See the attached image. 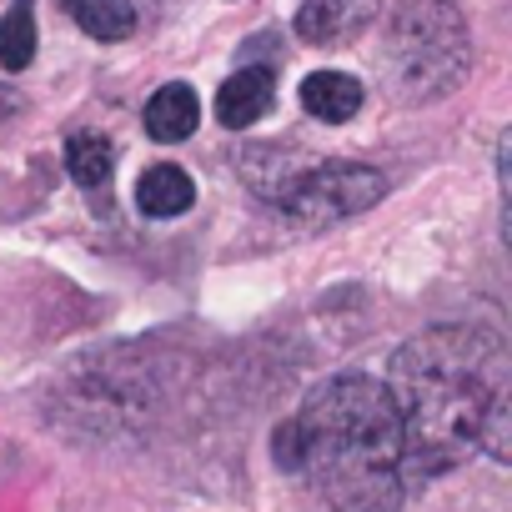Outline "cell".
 Returning a JSON list of instances; mask_svg holds the SVG:
<instances>
[{
    "mask_svg": "<svg viewBox=\"0 0 512 512\" xmlns=\"http://www.w3.org/2000/svg\"><path fill=\"white\" fill-rule=\"evenodd\" d=\"M387 392L402 417V482H432L472 452L512 457V362L487 327H427L392 352Z\"/></svg>",
    "mask_w": 512,
    "mask_h": 512,
    "instance_id": "obj_1",
    "label": "cell"
},
{
    "mask_svg": "<svg viewBox=\"0 0 512 512\" xmlns=\"http://www.w3.org/2000/svg\"><path fill=\"white\" fill-rule=\"evenodd\" d=\"M272 457L312 477L332 512H402V417L382 377L337 372L312 387L272 432Z\"/></svg>",
    "mask_w": 512,
    "mask_h": 512,
    "instance_id": "obj_2",
    "label": "cell"
},
{
    "mask_svg": "<svg viewBox=\"0 0 512 512\" xmlns=\"http://www.w3.org/2000/svg\"><path fill=\"white\" fill-rule=\"evenodd\" d=\"M472 71V36L452 0H402L392 36L382 46L387 96L402 106H427L452 96Z\"/></svg>",
    "mask_w": 512,
    "mask_h": 512,
    "instance_id": "obj_3",
    "label": "cell"
},
{
    "mask_svg": "<svg viewBox=\"0 0 512 512\" xmlns=\"http://www.w3.org/2000/svg\"><path fill=\"white\" fill-rule=\"evenodd\" d=\"M387 196V176L362 161H317L302 156L272 191L267 201L297 226V231H327L347 216L372 211Z\"/></svg>",
    "mask_w": 512,
    "mask_h": 512,
    "instance_id": "obj_4",
    "label": "cell"
},
{
    "mask_svg": "<svg viewBox=\"0 0 512 512\" xmlns=\"http://www.w3.org/2000/svg\"><path fill=\"white\" fill-rule=\"evenodd\" d=\"M382 11V0H302L292 31L307 46H347L357 41Z\"/></svg>",
    "mask_w": 512,
    "mask_h": 512,
    "instance_id": "obj_5",
    "label": "cell"
},
{
    "mask_svg": "<svg viewBox=\"0 0 512 512\" xmlns=\"http://www.w3.org/2000/svg\"><path fill=\"white\" fill-rule=\"evenodd\" d=\"M277 101V76L267 66H241L221 91H216V121L226 131H246L251 121H262Z\"/></svg>",
    "mask_w": 512,
    "mask_h": 512,
    "instance_id": "obj_6",
    "label": "cell"
},
{
    "mask_svg": "<svg viewBox=\"0 0 512 512\" xmlns=\"http://www.w3.org/2000/svg\"><path fill=\"white\" fill-rule=\"evenodd\" d=\"M196 121H201V101H196V91H191L186 81H166V86L146 101V111H141L146 136L161 141V146L186 141V136L196 131Z\"/></svg>",
    "mask_w": 512,
    "mask_h": 512,
    "instance_id": "obj_7",
    "label": "cell"
},
{
    "mask_svg": "<svg viewBox=\"0 0 512 512\" xmlns=\"http://www.w3.org/2000/svg\"><path fill=\"white\" fill-rule=\"evenodd\" d=\"M362 101H367V91H362V81L347 76V71H312V76L302 81V106H307L312 121L342 126V121H352V116L362 111Z\"/></svg>",
    "mask_w": 512,
    "mask_h": 512,
    "instance_id": "obj_8",
    "label": "cell"
},
{
    "mask_svg": "<svg viewBox=\"0 0 512 512\" xmlns=\"http://www.w3.org/2000/svg\"><path fill=\"white\" fill-rule=\"evenodd\" d=\"M191 201H196V181L176 161H161V166L141 171V181H136V206L156 221H171V216L191 211Z\"/></svg>",
    "mask_w": 512,
    "mask_h": 512,
    "instance_id": "obj_9",
    "label": "cell"
},
{
    "mask_svg": "<svg viewBox=\"0 0 512 512\" xmlns=\"http://www.w3.org/2000/svg\"><path fill=\"white\" fill-rule=\"evenodd\" d=\"M61 11L91 36V41H126L136 31V11L131 0H61Z\"/></svg>",
    "mask_w": 512,
    "mask_h": 512,
    "instance_id": "obj_10",
    "label": "cell"
},
{
    "mask_svg": "<svg viewBox=\"0 0 512 512\" xmlns=\"http://www.w3.org/2000/svg\"><path fill=\"white\" fill-rule=\"evenodd\" d=\"M111 166H116V151H111L106 136H96V131H76V136L66 141V171H71L76 186H86V191L106 186V181H111Z\"/></svg>",
    "mask_w": 512,
    "mask_h": 512,
    "instance_id": "obj_11",
    "label": "cell"
},
{
    "mask_svg": "<svg viewBox=\"0 0 512 512\" xmlns=\"http://www.w3.org/2000/svg\"><path fill=\"white\" fill-rule=\"evenodd\" d=\"M36 61V6L31 0H11L6 21H0V66L11 76Z\"/></svg>",
    "mask_w": 512,
    "mask_h": 512,
    "instance_id": "obj_12",
    "label": "cell"
}]
</instances>
